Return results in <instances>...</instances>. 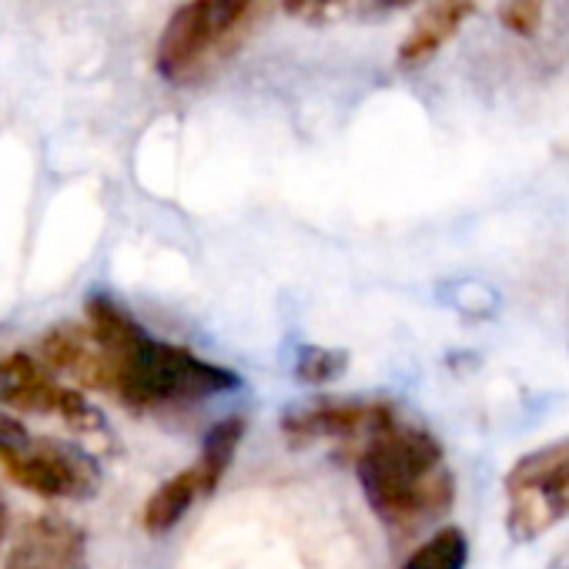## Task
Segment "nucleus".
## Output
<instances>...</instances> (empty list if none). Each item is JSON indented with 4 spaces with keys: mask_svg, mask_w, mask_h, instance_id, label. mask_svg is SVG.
Listing matches in <instances>:
<instances>
[{
    "mask_svg": "<svg viewBox=\"0 0 569 569\" xmlns=\"http://www.w3.org/2000/svg\"><path fill=\"white\" fill-rule=\"evenodd\" d=\"M392 409L389 406H362V402H306L281 416V429L292 442H312V439H352L369 432L372 439L392 429Z\"/></svg>",
    "mask_w": 569,
    "mask_h": 569,
    "instance_id": "6e6552de",
    "label": "nucleus"
},
{
    "mask_svg": "<svg viewBox=\"0 0 569 569\" xmlns=\"http://www.w3.org/2000/svg\"><path fill=\"white\" fill-rule=\"evenodd\" d=\"M4 569H88V536L64 516H38L11 542Z\"/></svg>",
    "mask_w": 569,
    "mask_h": 569,
    "instance_id": "0eeeda50",
    "label": "nucleus"
},
{
    "mask_svg": "<svg viewBox=\"0 0 569 569\" xmlns=\"http://www.w3.org/2000/svg\"><path fill=\"white\" fill-rule=\"evenodd\" d=\"M506 529L529 542L569 516V439L522 456L506 476Z\"/></svg>",
    "mask_w": 569,
    "mask_h": 569,
    "instance_id": "20e7f679",
    "label": "nucleus"
},
{
    "mask_svg": "<svg viewBox=\"0 0 569 569\" xmlns=\"http://www.w3.org/2000/svg\"><path fill=\"white\" fill-rule=\"evenodd\" d=\"M238 376L198 359L191 349L148 339L114 366V389L128 406L148 409L164 402H198L238 389Z\"/></svg>",
    "mask_w": 569,
    "mask_h": 569,
    "instance_id": "f03ea898",
    "label": "nucleus"
},
{
    "mask_svg": "<svg viewBox=\"0 0 569 569\" xmlns=\"http://www.w3.org/2000/svg\"><path fill=\"white\" fill-rule=\"evenodd\" d=\"M359 482L376 516L392 526L439 516L452 502V476L442 462V446L426 429L392 426L376 436L359 456Z\"/></svg>",
    "mask_w": 569,
    "mask_h": 569,
    "instance_id": "f257e3e1",
    "label": "nucleus"
},
{
    "mask_svg": "<svg viewBox=\"0 0 569 569\" xmlns=\"http://www.w3.org/2000/svg\"><path fill=\"white\" fill-rule=\"evenodd\" d=\"M339 4V0H284V11L289 14H312V18H319V14H329L332 8Z\"/></svg>",
    "mask_w": 569,
    "mask_h": 569,
    "instance_id": "a211bd4d",
    "label": "nucleus"
},
{
    "mask_svg": "<svg viewBox=\"0 0 569 569\" xmlns=\"http://www.w3.org/2000/svg\"><path fill=\"white\" fill-rule=\"evenodd\" d=\"M549 569H569V542L552 556V562H549Z\"/></svg>",
    "mask_w": 569,
    "mask_h": 569,
    "instance_id": "6ab92c4d",
    "label": "nucleus"
},
{
    "mask_svg": "<svg viewBox=\"0 0 569 569\" xmlns=\"http://www.w3.org/2000/svg\"><path fill=\"white\" fill-rule=\"evenodd\" d=\"M349 369V356L342 349H322V346H302L296 359V376L302 382L322 386L339 379Z\"/></svg>",
    "mask_w": 569,
    "mask_h": 569,
    "instance_id": "2eb2a0df",
    "label": "nucleus"
},
{
    "mask_svg": "<svg viewBox=\"0 0 569 569\" xmlns=\"http://www.w3.org/2000/svg\"><path fill=\"white\" fill-rule=\"evenodd\" d=\"M84 312H88V329L98 339V346L108 352L111 366H118L124 356H131L151 339L111 296H91Z\"/></svg>",
    "mask_w": 569,
    "mask_h": 569,
    "instance_id": "9b49d317",
    "label": "nucleus"
},
{
    "mask_svg": "<svg viewBox=\"0 0 569 569\" xmlns=\"http://www.w3.org/2000/svg\"><path fill=\"white\" fill-rule=\"evenodd\" d=\"M499 21L506 31L519 38H532L542 24V0H506L499 8Z\"/></svg>",
    "mask_w": 569,
    "mask_h": 569,
    "instance_id": "dca6fc26",
    "label": "nucleus"
},
{
    "mask_svg": "<svg viewBox=\"0 0 569 569\" xmlns=\"http://www.w3.org/2000/svg\"><path fill=\"white\" fill-rule=\"evenodd\" d=\"M24 439H28V429H24L14 416L0 412V452L11 449V446H21Z\"/></svg>",
    "mask_w": 569,
    "mask_h": 569,
    "instance_id": "f3484780",
    "label": "nucleus"
},
{
    "mask_svg": "<svg viewBox=\"0 0 569 569\" xmlns=\"http://www.w3.org/2000/svg\"><path fill=\"white\" fill-rule=\"evenodd\" d=\"M382 8H406V4H412V0H379Z\"/></svg>",
    "mask_w": 569,
    "mask_h": 569,
    "instance_id": "412c9836",
    "label": "nucleus"
},
{
    "mask_svg": "<svg viewBox=\"0 0 569 569\" xmlns=\"http://www.w3.org/2000/svg\"><path fill=\"white\" fill-rule=\"evenodd\" d=\"M466 559H469V539H466V532L456 529V526H446L432 539H426L406 559L402 569H466Z\"/></svg>",
    "mask_w": 569,
    "mask_h": 569,
    "instance_id": "4468645a",
    "label": "nucleus"
},
{
    "mask_svg": "<svg viewBox=\"0 0 569 569\" xmlns=\"http://www.w3.org/2000/svg\"><path fill=\"white\" fill-rule=\"evenodd\" d=\"M251 4L254 0H188V4H181L158 38V74L171 84L198 78L211 54L238 31Z\"/></svg>",
    "mask_w": 569,
    "mask_h": 569,
    "instance_id": "7ed1b4c3",
    "label": "nucleus"
},
{
    "mask_svg": "<svg viewBox=\"0 0 569 569\" xmlns=\"http://www.w3.org/2000/svg\"><path fill=\"white\" fill-rule=\"evenodd\" d=\"M0 406L38 416H61L78 432H101L104 416L71 386L54 382L51 369L31 352L0 359Z\"/></svg>",
    "mask_w": 569,
    "mask_h": 569,
    "instance_id": "423d86ee",
    "label": "nucleus"
},
{
    "mask_svg": "<svg viewBox=\"0 0 569 569\" xmlns=\"http://www.w3.org/2000/svg\"><path fill=\"white\" fill-rule=\"evenodd\" d=\"M201 496H204V486H201V476H198L194 466L184 469V472H178V476H171V479H164L151 492V499L144 502V512H141L144 529L151 536L171 532L184 519V512L194 506V499H201Z\"/></svg>",
    "mask_w": 569,
    "mask_h": 569,
    "instance_id": "f8f14e48",
    "label": "nucleus"
},
{
    "mask_svg": "<svg viewBox=\"0 0 569 569\" xmlns=\"http://www.w3.org/2000/svg\"><path fill=\"white\" fill-rule=\"evenodd\" d=\"M8 536V509H4V502H0V539Z\"/></svg>",
    "mask_w": 569,
    "mask_h": 569,
    "instance_id": "aec40b11",
    "label": "nucleus"
},
{
    "mask_svg": "<svg viewBox=\"0 0 569 569\" xmlns=\"http://www.w3.org/2000/svg\"><path fill=\"white\" fill-rule=\"evenodd\" d=\"M241 436H244V422L238 416L231 419H221L218 426H211V432L204 436V446H201V456H198V476H201V486H204V496L218 489V482L224 479L238 446H241Z\"/></svg>",
    "mask_w": 569,
    "mask_h": 569,
    "instance_id": "ddd939ff",
    "label": "nucleus"
},
{
    "mask_svg": "<svg viewBox=\"0 0 569 569\" xmlns=\"http://www.w3.org/2000/svg\"><path fill=\"white\" fill-rule=\"evenodd\" d=\"M41 362L54 372H64L71 379H81L91 389H114V366L108 352L98 346L88 326H54L41 339Z\"/></svg>",
    "mask_w": 569,
    "mask_h": 569,
    "instance_id": "1a4fd4ad",
    "label": "nucleus"
},
{
    "mask_svg": "<svg viewBox=\"0 0 569 569\" xmlns=\"http://www.w3.org/2000/svg\"><path fill=\"white\" fill-rule=\"evenodd\" d=\"M4 472L41 499H88L98 492L101 472L94 459L58 439H24L0 452Z\"/></svg>",
    "mask_w": 569,
    "mask_h": 569,
    "instance_id": "39448f33",
    "label": "nucleus"
},
{
    "mask_svg": "<svg viewBox=\"0 0 569 569\" xmlns=\"http://www.w3.org/2000/svg\"><path fill=\"white\" fill-rule=\"evenodd\" d=\"M469 11H472V0H429V8L419 14V21L412 24V31L406 34L399 48V61L406 68L429 61L462 28Z\"/></svg>",
    "mask_w": 569,
    "mask_h": 569,
    "instance_id": "9d476101",
    "label": "nucleus"
}]
</instances>
